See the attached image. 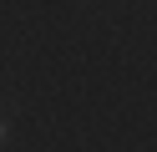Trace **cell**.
I'll list each match as a JSON object with an SVG mask.
<instances>
[{
    "instance_id": "1",
    "label": "cell",
    "mask_w": 157,
    "mask_h": 152,
    "mask_svg": "<svg viewBox=\"0 0 157 152\" xmlns=\"http://www.w3.org/2000/svg\"><path fill=\"white\" fill-rule=\"evenodd\" d=\"M0 137H5V127H0Z\"/></svg>"
}]
</instances>
